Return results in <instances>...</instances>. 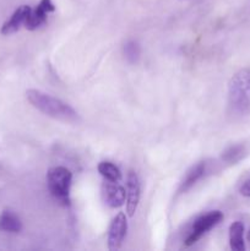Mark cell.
<instances>
[{"label": "cell", "instance_id": "16", "mask_svg": "<svg viewBox=\"0 0 250 251\" xmlns=\"http://www.w3.org/2000/svg\"><path fill=\"white\" fill-rule=\"evenodd\" d=\"M239 193L245 198H250V179L243 183V185L239 189Z\"/></svg>", "mask_w": 250, "mask_h": 251}, {"label": "cell", "instance_id": "6", "mask_svg": "<svg viewBox=\"0 0 250 251\" xmlns=\"http://www.w3.org/2000/svg\"><path fill=\"white\" fill-rule=\"evenodd\" d=\"M54 10H55V6L51 0H41L36 9H31V12L25 24L26 28L31 29V31L39 28L42 25L46 24L49 12H53Z\"/></svg>", "mask_w": 250, "mask_h": 251}, {"label": "cell", "instance_id": "10", "mask_svg": "<svg viewBox=\"0 0 250 251\" xmlns=\"http://www.w3.org/2000/svg\"><path fill=\"white\" fill-rule=\"evenodd\" d=\"M205 163L200 162V163L195 164L194 167H191L189 169L188 173L184 176L183 181L180 184V188H179V193H186L188 190H190L201 178H202L203 173H205Z\"/></svg>", "mask_w": 250, "mask_h": 251}, {"label": "cell", "instance_id": "15", "mask_svg": "<svg viewBox=\"0 0 250 251\" xmlns=\"http://www.w3.org/2000/svg\"><path fill=\"white\" fill-rule=\"evenodd\" d=\"M124 55L125 59L129 61L130 64H136L139 61L140 55H141V48H140L139 43L135 41H129L124 44Z\"/></svg>", "mask_w": 250, "mask_h": 251}, {"label": "cell", "instance_id": "17", "mask_svg": "<svg viewBox=\"0 0 250 251\" xmlns=\"http://www.w3.org/2000/svg\"><path fill=\"white\" fill-rule=\"evenodd\" d=\"M248 242L250 243V229H249V232H248Z\"/></svg>", "mask_w": 250, "mask_h": 251}, {"label": "cell", "instance_id": "12", "mask_svg": "<svg viewBox=\"0 0 250 251\" xmlns=\"http://www.w3.org/2000/svg\"><path fill=\"white\" fill-rule=\"evenodd\" d=\"M22 229V223L17 215L11 211H4L0 216V230L6 233H19Z\"/></svg>", "mask_w": 250, "mask_h": 251}, {"label": "cell", "instance_id": "1", "mask_svg": "<svg viewBox=\"0 0 250 251\" xmlns=\"http://www.w3.org/2000/svg\"><path fill=\"white\" fill-rule=\"evenodd\" d=\"M27 100L36 109L54 119L68 123H75L78 120L77 113L68 103L59 98L44 93L39 90H28L26 92Z\"/></svg>", "mask_w": 250, "mask_h": 251}, {"label": "cell", "instance_id": "5", "mask_svg": "<svg viewBox=\"0 0 250 251\" xmlns=\"http://www.w3.org/2000/svg\"><path fill=\"white\" fill-rule=\"evenodd\" d=\"M127 221L123 212H119L112 221L108 232V249L115 251L120 249L124 238L126 237Z\"/></svg>", "mask_w": 250, "mask_h": 251}, {"label": "cell", "instance_id": "4", "mask_svg": "<svg viewBox=\"0 0 250 251\" xmlns=\"http://www.w3.org/2000/svg\"><path fill=\"white\" fill-rule=\"evenodd\" d=\"M223 220V215L220 211H211L206 215L201 216L195 221L193 226L191 233L185 240V247L194 245L202 235H205L208 230L212 229L213 227L218 225Z\"/></svg>", "mask_w": 250, "mask_h": 251}, {"label": "cell", "instance_id": "8", "mask_svg": "<svg viewBox=\"0 0 250 251\" xmlns=\"http://www.w3.org/2000/svg\"><path fill=\"white\" fill-rule=\"evenodd\" d=\"M140 180L136 173L129 172L126 178V212L130 217L135 215L140 201Z\"/></svg>", "mask_w": 250, "mask_h": 251}, {"label": "cell", "instance_id": "11", "mask_svg": "<svg viewBox=\"0 0 250 251\" xmlns=\"http://www.w3.org/2000/svg\"><path fill=\"white\" fill-rule=\"evenodd\" d=\"M229 245L234 251H244V225L239 221L233 222L229 227Z\"/></svg>", "mask_w": 250, "mask_h": 251}, {"label": "cell", "instance_id": "3", "mask_svg": "<svg viewBox=\"0 0 250 251\" xmlns=\"http://www.w3.org/2000/svg\"><path fill=\"white\" fill-rule=\"evenodd\" d=\"M71 180H73V174L65 167H54L49 169L47 174L49 193L63 205H69L70 202Z\"/></svg>", "mask_w": 250, "mask_h": 251}, {"label": "cell", "instance_id": "9", "mask_svg": "<svg viewBox=\"0 0 250 251\" xmlns=\"http://www.w3.org/2000/svg\"><path fill=\"white\" fill-rule=\"evenodd\" d=\"M29 12H31V7H29L28 5H22V6H20L19 9L12 14V16L10 17L9 21H6L2 25L1 33L7 36V34L15 33L16 31H19L20 27H21L22 25L26 24Z\"/></svg>", "mask_w": 250, "mask_h": 251}, {"label": "cell", "instance_id": "13", "mask_svg": "<svg viewBox=\"0 0 250 251\" xmlns=\"http://www.w3.org/2000/svg\"><path fill=\"white\" fill-rule=\"evenodd\" d=\"M98 172L105 180L115 181V183H119L122 180V172L112 162H100L98 164Z\"/></svg>", "mask_w": 250, "mask_h": 251}, {"label": "cell", "instance_id": "14", "mask_svg": "<svg viewBox=\"0 0 250 251\" xmlns=\"http://www.w3.org/2000/svg\"><path fill=\"white\" fill-rule=\"evenodd\" d=\"M245 156V147L243 145H234L222 153V159L227 163H237Z\"/></svg>", "mask_w": 250, "mask_h": 251}, {"label": "cell", "instance_id": "7", "mask_svg": "<svg viewBox=\"0 0 250 251\" xmlns=\"http://www.w3.org/2000/svg\"><path fill=\"white\" fill-rule=\"evenodd\" d=\"M102 194L104 202L109 207L117 208L120 207L125 202V196H126V190L115 181L105 180L102 186Z\"/></svg>", "mask_w": 250, "mask_h": 251}, {"label": "cell", "instance_id": "2", "mask_svg": "<svg viewBox=\"0 0 250 251\" xmlns=\"http://www.w3.org/2000/svg\"><path fill=\"white\" fill-rule=\"evenodd\" d=\"M228 102L234 112L244 113L250 107V69H242L228 83Z\"/></svg>", "mask_w": 250, "mask_h": 251}]
</instances>
